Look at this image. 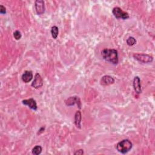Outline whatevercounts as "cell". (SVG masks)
<instances>
[{
	"mask_svg": "<svg viewBox=\"0 0 155 155\" xmlns=\"http://www.w3.org/2000/svg\"><path fill=\"white\" fill-rule=\"evenodd\" d=\"M101 55L103 59L113 64H117L119 62L118 53L116 49L105 48L101 51Z\"/></svg>",
	"mask_w": 155,
	"mask_h": 155,
	"instance_id": "cell-1",
	"label": "cell"
},
{
	"mask_svg": "<svg viewBox=\"0 0 155 155\" xmlns=\"http://www.w3.org/2000/svg\"><path fill=\"white\" fill-rule=\"evenodd\" d=\"M133 144L132 142L128 139H124L119 142L116 146V148L118 152L122 154H125L128 153L132 148Z\"/></svg>",
	"mask_w": 155,
	"mask_h": 155,
	"instance_id": "cell-2",
	"label": "cell"
},
{
	"mask_svg": "<svg viewBox=\"0 0 155 155\" xmlns=\"http://www.w3.org/2000/svg\"><path fill=\"white\" fill-rule=\"evenodd\" d=\"M133 58L139 62L144 64L150 63L153 61V58L148 54L135 53L133 54Z\"/></svg>",
	"mask_w": 155,
	"mask_h": 155,
	"instance_id": "cell-3",
	"label": "cell"
},
{
	"mask_svg": "<svg viewBox=\"0 0 155 155\" xmlns=\"http://www.w3.org/2000/svg\"><path fill=\"white\" fill-rule=\"evenodd\" d=\"M112 13L115 18L117 19H127L129 18V14L123 11L120 7H116L113 8Z\"/></svg>",
	"mask_w": 155,
	"mask_h": 155,
	"instance_id": "cell-4",
	"label": "cell"
},
{
	"mask_svg": "<svg viewBox=\"0 0 155 155\" xmlns=\"http://www.w3.org/2000/svg\"><path fill=\"white\" fill-rule=\"evenodd\" d=\"M65 103L67 106H73L74 104H77L78 107L81 108V102L78 96H70L65 101Z\"/></svg>",
	"mask_w": 155,
	"mask_h": 155,
	"instance_id": "cell-5",
	"label": "cell"
},
{
	"mask_svg": "<svg viewBox=\"0 0 155 155\" xmlns=\"http://www.w3.org/2000/svg\"><path fill=\"white\" fill-rule=\"evenodd\" d=\"M31 87H33V88L38 89L39 88L41 87H42V86L43 85V79L41 77V76L37 73L34 78V80L33 81L31 84Z\"/></svg>",
	"mask_w": 155,
	"mask_h": 155,
	"instance_id": "cell-6",
	"label": "cell"
},
{
	"mask_svg": "<svg viewBox=\"0 0 155 155\" xmlns=\"http://www.w3.org/2000/svg\"><path fill=\"white\" fill-rule=\"evenodd\" d=\"M35 7L36 12L38 15H40L45 12V4L42 0H36L35 3Z\"/></svg>",
	"mask_w": 155,
	"mask_h": 155,
	"instance_id": "cell-7",
	"label": "cell"
},
{
	"mask_svg": "<svg viewBox=\"0 0 155 155\" xmlns=\"http://www.w3.org/2000/svg\"><path fill=\"white\" fill-rule=\"evenodd\" d=\"M114 79L110 75H105L101 79V85L103 86H107L114 83Z\"/></svg>",
	"mask_w": 155,
	"mask_h": 155,
	"instance_id": "cell-8",
	"label": "cell"
},
{
	"mask_svg": "<svg viewBox=\"0 0 155 155\" xmlns=\"http://www.w3.org/2000/svg\"><path fill=\"white\" fill-rule=\"evenodd\" d=\"M22 103L24 105H27V106H28L30 108H31V110H36L37 108H38L36 102V101H35L34 99H33V98H30V99H28L22 100Z\"/></svg>",
	"mask_w": 155,
	"mask_h": 155,
	"instance_id": "cell-9",
	"label": "cell"
},
{
	"mask_svg": "<svg viewBox=\"0 0 155 155\" xmlns=\"http://www.w3.org/2000/svg\"><path fill=\"white\" fill-rule=\"evenodd\" d=\"M133 88L134 90L137 94H140L142 92L141 84H140V79L138 76H135L133 79Z\"/></svg>",
	"mask_w": 155,
	"mask_h": 155,
	"instance_id": "cell-10",
	"label": "cell"
},
{
	"mask_svg": "<svg viewBox=\"0 0 155 155\" xmlns=\"http://www.w3.org/2000/svg\"><path fill=\"white\" fill-rule=\"evenodd\" d=\"M33 77V73L31 71L25 70L24 72V73L22 74L21 78L24 82L28 83L32 80Z\"/></svg>",
	"mask_w": 155,
	"mask_h": 155,
	"instance_id": "cell-11",
	"label": "cell"
},
{
	"mask_svg": "<svg viewBox=\"0 0 155 155\" xmlns=\"http://www.w3.org/2000/svg\"><path fill=\"white\" fill-rule=\"evenodd\" d=\"M81 120H82V114L80 111H77L74 114V124L77 128H81Z\"/></svg>",
	"mask_w": 155,
	"mask_h": 155,
	"instance_id": "cell-12",
	"label": "cell"
},
{
	"mask_svg": "<svg viewBox=\"0 0 155 155\" xmlns=\"http://www.w3.org/2000/svg\"><path fill=\"white\" fill-rule=\"evenodd\" d=\"M59 33V28L58 27L54 25L51 28V34L53 39H56Z\"/></svg>",
	"mask_w": 155,
	"mask_h": 155,
	"instance_id": "cell-13",
	"label": "cell"
},
{
	"mask_svg": "<svg viewBox=\"0 0 155 155\" xmlns=\"http://www.w3.org/2000/svg\"><path fill=\"white\" fill-rule=\"evenodd\" d=\"M42 150V148L40 145H36L33 148L31 153L34 155H39L41 153Z\"/></svg>",
	"mask_w": 155,
	"mask_h": 155,
	"instance_id": "cell-14",
	"label": "cell"
},
{
	"mask_svg": "<svg viewBox=\"0 0 155 155\" xmlns=\"http://www.w3.org/2000/svg\"><path fill=\"white\" fill-rule=\"evenodd\" d=\"M136 43V39L133 37V36H130L127 39V44L129 46H133Z\"/></svg>",
	"mask_w": 155,
	"mask_h": 155,
	"instance_id": "cell-15",
	"label": "cell"
},
{
	"mask_svg": "<svg viewBox=\"0 0 155 155\" xmlns=\"http://www.w3.org/2000/svg\"><path fill=\"white\" fill-rule=\"evenodd\" d=\"M13 36L16 40H19L22 37V35L19 30H16L13 33Z\"/></svg>",
	"mask_w": 155,
	"mask_h": 155,
	"instance_id": "cell-16",
	"label": "cell"
},
{
	"mask_svg": "<svg viewBox=\"0 0 155 155\" xmlns=\"http://www.w3.org/2000/svg\"><path fill=\"white\" fill-rule=\"evenodd\" d=\"M0 13L1 14H5L6 13V8L2 5H0Z\"/></svg>",
	"mask_w": 155,
	"mask_h": 155,
	"instance_id": "cell-17",
	"label": "cell"
},
{
	"mask_svg": "<svg viewBox=\"0 0 155 155\" xmlns=\"http://www.w3.org/2000/svg\"><path fill=\"white\" fill-rule=\"evenodd\" d=\"M84 154V151H83V150H82V149H80V150H77L74 153V154H75V155H82V154Z\"/></svg>",
	"mask_w": 155,
	"mask_h": 155,
	"instance_id": "cell-18",
	"label": "cell"
},
{
	"mask_svg": "<svg viewBox=\"0 0 155 155\" xmlns=\"http://www.w3.org/2000/svg\"><path fill=\"white\" fill-rule=\"evenodd\" d=\"M44 130H45V127H42L39 130H38V134H41L42 133H43L44 131Z\"/></svg>",
	"mask_w": 155,
	"mask_h": 155,
	"instance_id": "cell-19",
	"label": "cell"
}]
</instances>
